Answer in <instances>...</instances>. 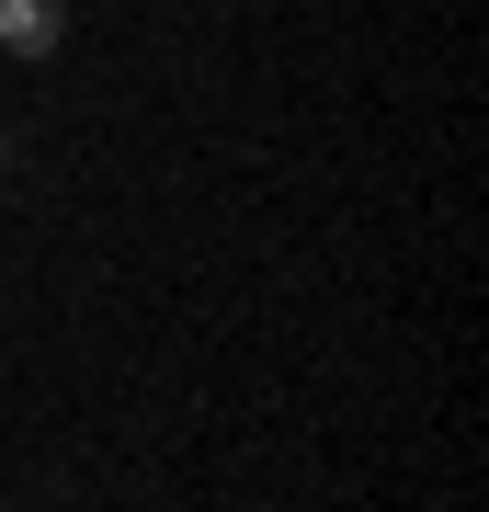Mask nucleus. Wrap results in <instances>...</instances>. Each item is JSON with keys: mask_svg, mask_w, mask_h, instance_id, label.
Returning a JSON list of instances; mask_svg holds the SVG:
<instances>
[{"mask_svg": "<svg viewBox=\"0 0 489 512\" xmlns=\"http://www.w3.org/2000/svg\"><path fill=\"white\" fill-rule=\"evenodd\" d=\"M57 35H69V0H0V46L12 57H57Z\"/></svg>", "mask_w": 489, "mask_h": 512, "instance_id": "nucleus-1", "label": "nucleus"}]
</instances>
